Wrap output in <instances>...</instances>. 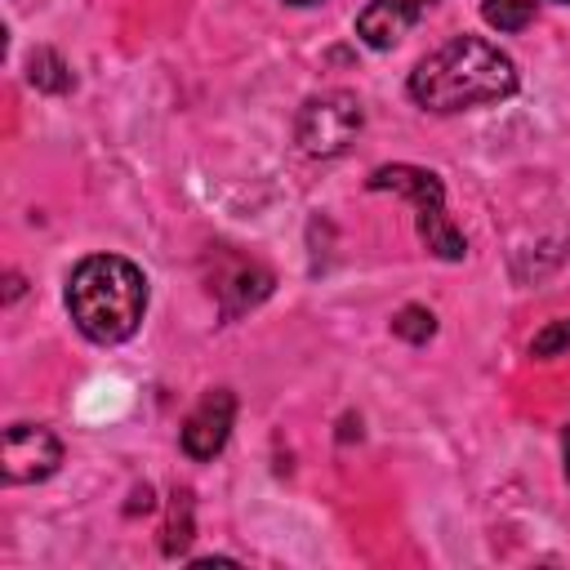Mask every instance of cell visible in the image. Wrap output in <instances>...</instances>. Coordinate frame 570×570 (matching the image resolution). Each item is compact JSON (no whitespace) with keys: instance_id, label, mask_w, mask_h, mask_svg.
<instances>
[{"instance_id":"6da1fadb","label":"cell","mask_w":570,"mask_h":570,"mask_svg":"<svg viewBox=\"0 0 570 570\" xmlns=\"http://www.w3.org/2000/svg\"><path fill=\"white\" fill-rule=\"evenodd\" d=\"M521 85L517 62L485 36H450L410 71V98L423 111H468L512 98Z\"/></svg>"},{"instance_id":"7a4b0ae2","label":"cell","mask_w":570,"mask_h":570,"mask_svg":"<svg viewBox=\"0 0 570 570\" xmlns=\"http://www.w3.org/2000/svg\"><path fill=\"white\" fill-rule=\"evenodd\" d=\"M67 312L89 343H125L147 316V276L120 254H89L67 276Z\"/></svg>"},{"instance_id":"3957f363","label":"cell","mask_w":570,"mask_h":570,"mask_svg":"<svg viewBox=\"0 0 570 570\" xmlns=\"http://www.w3.org/2000/svg\"><path fill=\"white\" fill-rule=\"evenodd\" d=\"M365 187H370V191H396V196H405V200L414 205V227H419V240L428 245V254H436L441 263H463L468 240H463V232L450 223V214H445V187H441V178H436L432 169L405 165V160L379 165V169L365 178Z\"/></svg>"},{"instance_id":"277c9868","label":"cell","mask_w":570,"mask_h":570,"mask_svg":"<svg viewBox=\"0 0 570 570\" xmlns=\"http://www.w3.org/2000/svg\"><path fill=\"white\" fill-rule=\"evenodd\" d=\"M361 125H365L361 98L347 94V89H330V94H312L298 107L294 134H298V147L307 156H338V151L352 147V138L361 134Z\"/></svg>"},{"instance_id":"5b68a950","label":"cell","mask_w":570,"mask_h":570,"mask_svg":"<svg viewBox=\"0 0 570 570\" xmlns=\"http://www.w3.org/2000/svg\"><path fill=\"white\" fill-rule=\"evenodd\" d=\"M62 463V441L40 428V423H13L4 428V445H0V472L9 485H36L45 476H53Z\"/></svg>"},{"instance_id":"8992f818","label":"cell","mask_w":570,"mask_h":570,"mask_svg":"<svg viewBox=\"0 0 570 570\" xmlns=\"http://www.w3.org/2000/svg\"><path fill=\"white\" fill-rule=\"evenodd\" d=\"M232 423H236V396L227 387H214L200 396V405L187 414L183 423V454L187 459H214L227 436H232Z\"/></svg>"},{"instance_id":"52a82bcc","label":"cell","mask_w":570,"mask_h":570,"mask_svg":"<svg viewBox=\"0 0 570 570\" xmlns=\"http://www.w3.org/2000/svg\"><path fill=\"white\" fill-rule=\"evenodd\" d=\"M441 0H370L361 13H356V36L370 45V49H392L401 45V36L428 13L436 9Z\"/></svg>"},{"instance_id":"ba28073f","label":"cell","mask_w":570,"mask_h":570,"mask_svg":"<svg viewBox=\"0 0 570 570\" xmlns=\"http://www.w3.org/2000/svg\"><path fill=\"white\" fill-rule=\"evenodd\" d=\"M267 289H272V272H263L258 263H245V258H232V272L218 276V285H214V294L223 298L227 316L254 307L258 298H267Z\"/></svg>"},{"instance_id":"9c48e42d","label":"cell","mask_w":570,"mask_h":570,"mask_svg":"<svg viewBox=\"0 0 570 570\" xmlns=\"http://www.w3.org/2000/svg\"><path fill=\"white\" fill-rule=\"evenodd\" d=\"M27 80L40 89V94H67L76 80H71V67L62 62V53L53 49H31L27 58Z\"/></svg>"},{"instance_id":"30bf717a","label":"cell","mask_w":570,"mask_h":570,"mask_svg":"<svg viewBox=\"0 0 570 570\" xmlns=\"http://www.w3.org/2000/svg\"><path fill=\"white\" fill-rule=\"evenodd\" d=\"M481 18L494 31H525L534 18V0H481Z\"/></svg>"},{"instance_id":"8fae6325","label":"cell","mask_w":570,"mask_h":570,"mask_svg":"<svg viewBox=\"0 0 570 570\" xmlns=\"http://www.w3.org/2000/svg\"><path fill=\"white\" fill-rule=\"evenodd\" d=\"M392 334L405 338V343H428V338L436 334V316H432L428 307H419V303H405V307L392 316Z\"/></svg>"},{"instance_id":"7c38bea8","label":"cell","mask_w":570,"mask_h":570,"mask_svg":"<svg viewBox=\"0 0 570 570\" xmlns=\"http://www.w3.org/2000/svg\"><path fill=\"white\" fill-rule=\"evenodd\" d=\"M566 347H570V316L543 325V330L534 334V343H530V356H557V352H566Z\"/></svg>"},{"instance_id":"4fadbf2b","label":"cell","mask_w":570,"mask_h":570,"mask_svg":"<svg viewBox=\"0 0 570 570\" xmlns=\"http://www.w3.org/2000/svg\"><path fill=\"white\" fill-rule=\"evenodd\" d=\"M18 294H22V276H18V272H9V289H4V303H13Z\"/></svg>"},{"instance_id":"5bb4252c","label":"cell","mask_w":570,"mask_h":570,"mask_svg":"<svg viewBox=\"0 0 570 570\" xmlns=\"http://www.w3.org/2000/svg\"><path fill=\"white\" fill-rule=\"evenodd\" d=\"M561 450H566V476H570V423H566V441H561Z\"/></svg>"},{"instance_id":"9a60e30c","label":"cell","mask_w":570,"mask_h":570,"mask_svg":"<svg viewBox=\"0 0 570 570\" xmlns=\"http://www.w3.org/2000/svg\"><path fill=\"white\" fill-rule=\"evenodd\" d=\"M285 4H325V0H285Z\"/></svg>"},{"instance_id":"2e32d148","label":"cell","mask_w":570,"mask_h":570,"mask_svg":"<svg viewBox=\"0 0 570 570\" xmlns=\"http://www.w3.org/2000/svg\"><path fill=\"white\" fill-rule=\"evenodd\" d=\"M561 4H570V0H561Z\"/></svg>"}]
</instances>
